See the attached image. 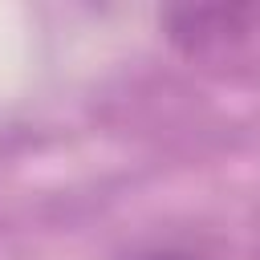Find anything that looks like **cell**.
<instances>
[{"label":"cell","mask_w":260,"mask_h":260,"mask_svg":"<svg viewBox=\"0 0 260 260\" xmlns=\"http://www.w3.org/2000/svg\"><path fill=\"white\" fill-rule=\"evenodd\" d=\"M138 260H199V256H187V252H150V256H138Z\"/></svg>","instance_id":"cell-1"}]
</instances>
